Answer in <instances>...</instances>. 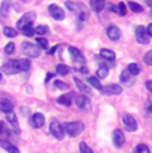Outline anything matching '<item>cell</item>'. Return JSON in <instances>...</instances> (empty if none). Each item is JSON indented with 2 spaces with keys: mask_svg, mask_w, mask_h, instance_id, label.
Listing matches in <instances>:
<instances>
[{
  "mask_svg": "<svg viewBox=\"0 0 152 153\" xmlns=\"http://www.w3.org/2000/svg\"><path fill=\"white\" fill-rule=\"evenodd\" d=\"M31 67V61L22 59V60H10L1 67V72L7 73V75H15L19 72H25Z\"/></svg>",
  "mask_w": 152,
  "mask_h": 153,
  "instance_id": "obj_1",
  "label": "cell"
},
{
  "mask_svg": "<svg viewBox=\"0 0 152 153\" xmlns=\"http://www.w3.org/2000/svg\"><path fill=\"white\" fill-rule=\"evenodd\" d=\"M64 132H66L68 136L71 137H76L84 131V125L81 121H72V123H66L63 125Z\"/></svg>",
  "mask_w": 152,
  "mask_h": 153,
  "instance_id": "obj_2",
  "label": "cell"
},
{
  "mask_svg": "<svg viewBox=\"0 0 152 153\" xmlns=\"http://www.w3.org/2000/svg\"><path fill=\"white\" fill-rule=\"evenodd\" d=\"M22 52L28 57L34 59V57H39L40 53H42V48L37 47L36 44H32L28 42H24L22 44Z\"/></svg>",
  "mask_w": 152,
  "mask_h": 153,
  "instance_id": "obj_3",
  "label": "cell"
},
{
  "mask_svg": "<svg viewBox=\"0 0 152 153\" xmlns=\"http://www.w3.org/2000/svg\"><path fill=\"white\" fill-rule=\"evenodd\" d=\"M49 132H51L52 136L57 140H63L64 136H66L63 125H61L57 120H52L51 121V124H49Z\"/></svg>",
  "mask_w": 152,
  "mask_h": 153,
  "instance_id": "obj_4",
  "label": "cell"
},
{
  "mask_svg": "<svg viewBox=\"0 0 152 153\" xmlns=\"http://www.w3.org/2000/svg\"><path fill=\"white\" fill-rule=\"evenodd\" d=\"M35 19H36V13H35L34 11H31V12L24 13L22 17H20L19 22L16 23V28L22 31V28H24L25 25H30V24H32V23L35 22Z\"/></svg>",
  "mask_w": 152,
  "mask_h": 153,
  "instance_id": "obj_5",
  "label": "cell"
},
{
  "mask_svg": "<svg viewBox=\"0 0 152 153\" xmlns=\"http://www.w3.org/2000/svg\"><path fill=\"white\" fill-rule=\"evenodd\" d=\"M135 36H136V40L139 44H143V45H145V44L150 43V35H148L147 32V28L143 27V25H139V27H136V31H135Z\"/></svg>",
  "mask_w": 152,
  "mask_h": 153,
  "instance_id": "obj_6",
  "label": "cell"
},
{
  "mask_svg": "<svg viewBox=\"0 0 152 153\" xmlns=\"http://www.w3.org/2000/svg\"><path fill=\"white\" fill-rule=\"evenodd\" d=\"M123 124H124L125 129H127L128 132H135L137 131V121L135 117H132L131 114L125 113L124 116H123Z\"/></svg>",
  "mask_w": 152,
  "mask_h": 153,
  "instance_id": "obj_7",
  "label": "cell"
},
{
  "mask_svg": "<svg viewBox=\"0 0 152 153\" xmlns=\"http://www.w3.org/2000/svg\"><path fill=\"white\" fill-rule=\"evenodd\" d=\"M48 12H49V15H51L55 20H64V17H66L64 11L61 10L57 4H51V5H49V7H48Z\"/></svg>",
  "mask_w": 152,
  "mask_h": 153,
  "instance_id": "obj_8",
  "label": "cell"
},
{
  "mask_svg": "<svg viewBox=\"0 0 152 153\" xmlns=\"http://www.w3.org/2000/svg\"><path fill=\"white\" fill-rule=\"evenodd\" d=\"M30 124L34 128H42L45 124V117L43 113H34L30 117Z\"/></svg>",
  "mask_w": 152,
  "mask_h": 153,
  "instance_id": "obj_9",
  "label": "cell"
},
{
  "mask_svg": "<svg viewBox=\"0 0 152 153\" xmlns=\"http://www.w3.org/2000/svg\"><path fill=\"white\" fill-rule=\"evenodd\" d=\"M112 141H113V145L118 146V148L124 145L125 137H124V133H123L120 129H115V131L112 132Z\"/></svg>",
  "mask_w": 152,
  "mask_h": 153,
  "instance_id": "obj_10",
  "label": "cell"
},
{
  "mask_svg": "<svg viewBox=\"0 0 152 153\" xmlns=\"http://www.w3.org/2000/svg\"><path fill=\"white\" fill-rule=\"evenodd\" d=\"M121 92H123L121 87L118 84H108L106 87H103V89H101L103 95H120Z\"/></svg>",
  "mask_w": 152,
  "mask_h": 153,
  "instance_id": "obj_11",
  "label": "cell"
},
{
  "mask_svg": "<svg viewBox=\"0 0 152 153\" xmlns=\"http://www.w3.org/2000/svg\"><path fill=\"white\" fill-rule=\"evenodd\" d=\"M107 36L110 37L112 42H118L121 36V31L118 25H110L107 28Z\"/></svg>",
  "mask_w": 152,
  "mask_h": 153,
  "instance_id": "obj_12",
  "label": "cell"
},
{
  "mask_svg": "<svg viewBox=\"0 0 152 153\" xmlns=\"http://www.w3.org/2000/svg\"><path fill=\"white\" fill-rule=\"evenodd\" d=\"M68 52H69V55H71V59L75 61V63H79V64L86 63V59H84V56L81 55V52L79 51L77 48H75V47H69Z\"/></svg>",
  "mask_w": 152,
  "mask_h": 153,
  "instance_id": "obj_13",
  "label": "cell"
},
{
  "mask_svg": "<svg viewBox=\"0 0 152 153\" xmlns=\"http://www.w3.org/2000/svg\"><path fill=\"white\" fill-rule=\"evenodd\" d=\"M76 105H77L80 109L87 111L89 108V105H91V101H89V99L87 97V96H77V97H76Z\"/></svg>",
  "mask_w": 152,
  "mask_h": 153,
  "instance_id": "obj_14",
  "label": "cell"
},
{
  "mask_svg": "<svg viewBox=\"0 0 152 153\" xmlns=\"http://www.w3.org/2000/svg\"><path fill=\"white\" fill-rule=\"evenodd\" d=\"M89 5L95 12H101L106 7V0H89Z\"/></svg>",
  "mask_w": 152,
  "mask_h": 153,
  "instance_id": "obj_15",
  "label": "cell"
},
{
  "mask_svg": "<svg viewBox=\"0 0 152 153\" xmlns=\"http://www.w3.org/2000/svg\"><path fill=\"white\" fill-rule=\"evenodd\" d=\"M13 109V104L10 100H0V112L1 113H10Z\"/></svg>",
  "mask_w": 152,
  "mask_h": 153,
  "instance_id": "obj_16",
  "label": "cell"
},
{
  "mask_svg": "<svg viewBox=\"0 0 152 153\" xmlns=\"http://www.w3.org/2000/svg\"><path fill=\"white\" fill-rule=\"evenodd\" d=\"M72 97H74V93L69 92V93H64V95H61L59 99H57V102L61 105H66V107H69L72 102Z\"/></svg>",
  "mask_w": 152,
  "mask_h": 153,
  "instance_id": "obj_17",
  "label": "cell"
},
{
  "mask_svg": "<svg viewBox=\"0 0 152 153\" xmlns=\"http://www.w3.org/2000/svg\"><path fill=\"white\" fill-rule=\"evenodd\" d=\"M11 10V0H3L1 5H0V16L7 17Z\"/></svg>",
  "mask_w": 152,
  "mask_h": 153,
  "instance_id": "obj_18",
  "label": "cell"
},
{
  "mask_svg": "<svg viewBox=\"0 0 152 153\" xmlns=\"http://www.w3.org/2000/svg\"><path fill=\"white\" fill-rule=\"evenodd\" d=\"M120 81L124 85H128V87H130V85H132L133 84V81H132V75H131L130 72H128L127 69L125 71H123V72L120 73Z\"/></svg>",
  "mask_w": 152,
  "mask_h": 153,
  "instance_id": "obj_19",
  "label": "cell"
},
{
  "mask_svg": "<svg viewBox=\"0 0 152 153\" xmlns=\"http://www.w3.org/2000/svg\"><path fill=\"white\" fill-rule=\"evenodd\" d=\"M100 56L104 59V60H108V61H113L115 60V52L111 51V49H107V48H103L100 49Z\"/></svg>",
  "mask_w": 152,
  "mask_h": 153,
  "instance_id": "obj_20",
  "label": "cell"
},
{
  "mask_svg": "<svg viewBox=\"0 0 152 153\" xmlns=\"http://www.w3.org/2000/svg\"><path fill=\"white\" fill-rule=\"evenodd\" d=\"M7 121L11 124L13 129H15L16 132H19V125H17V119H16V114L13 113V112H10V113H7Z\"/></svg>",
  "mask_w": 152,
  "mask_h": 153,
  "instance_id": "obj_21",
  "label": "cell"
},
{
  "mask_svg": "<svg viewBox=\"0 0 152 153\" xmlns=\"http://www.w3.org/2000/svg\"><path fill=\"white\" fill-rule=\"evenodd\" d=\"M74 81H75L76 87H77V88H79V91H81V92H84V93H89V92H91V89H89V85L84 84V83H83V81H81V80H80V79L75 77V79H74Z\"/></svg>",
  "mask_w": 152,
  "mask_h": 153,
  "instance_id": "obj_22",
  "label": "cell"
},
{
  "mask_svg": "<svg viewBox=\"0 0 152 153\" xmlns=\"http://www.w3.org/2000/svg\"><path fill=\"white\" fill-rule=\"evenodd\" d=\"M87 81H88V84H89V85H92L93 88H96L98 91H100V92H101V89H103V85H101L100 80H99L98 77H89Z\"/></svg>",
  "mask_w": 152,
  "mask_h": 153,
  "instance_id": "obj_23",
  "label": "cell"
},
{
  "mask_svg": "<svg viewBox=\"0 0 152 153\" xmlns=\"http://www.w3.org/2000/svg\"><path fill=\"white\" fill-rule=\"evenodd\" d=\"M127 71H128V72H130L132 76H137V75L140 73V68H139V65H137L136 63H131V64H128Z\"/></svg>",
  "mask_w": 152,
  "mask_h": 153,
  "instance_id": "obj_24",
  "label": "cell"
},
{
  "mask_svg": "<svg viewBox=\"0 0 152 153\" xmlns=\"http://www.w3.org/2000/svg\"><path fill=\"white\" fill-rule=\"evenodd\" d=\"M69 71H71V68H69L68 65H66V64H59V65L56 67V72L59 73V75H61V76L68 75Z\"/></svg>",
  "mask_w": 152,
  "mask_h": 153,
  "instance_id": "obj_25",
  "label": "cell"
},
{
  "mask_svg": "<svg viewBox=\"0 0 152 153\" xmlns=\"http://www.w3.org/2000/svg\"><path fill=\"white\" fill-rule=\"evenodd\" d=\"M96 75H98V79H106L108 76V68L106 65H100L99 67V69L96 71Z\"/></svg>",
  "mask_w": 152,
  "mask_h": 153,
  "instance_id": "obj_26",
  "label": "cell"
},
{
  "mask_svg": "<svg viewBox=\"0 0 152 153\" xmlns=\"http://www.w3.org/2000/svg\"><path fill=\"white\" fill-rule=\"evenodd\" d=\"M1 137H10V129H8L7 124H4L3 121H0V139Z\"/></svg>",
  "mask_w": 152,
  "mask_h": 153,
  "instance_id": "obj_27",
  "label": "cell"
},
{
  "mask_svg": "<svg viewBox=\"0 0 152 153\" xmlns=\"http://www.w3.org/2000/svg\"><path fill=\"white\" fill-rule=\"evenodd\" d=\"M3 33H4V36H7V37H15V36H17V31L15 28H11V27H4V29H3Z\"/></svg>",
  "mask_w": 152,
  "mask_h": 153,
  "instance_id": "obj_28",
  "label": "cell"
},
{
  "mask_svg": "<svg viewBox=\"0 0 152 153\" xmlns=\"http://www.w3.org/2000/svg\"><path fill=\"white\" fill-rule=\"evenodd\" d=\"M128 7H130V10L132 11V12H136V13L143 12V7L140 4H137V3H135V1H130L128 3Z\"/></svg>",
  "mask_w": 152,
  "mask_h": 153,
  "instance_id": "obj_29",
  "label": "cell"
},
{
  "mask_svg": "<svg viewBox=\"0 0 152 153\" xmlns=\"http://www.w3.org/2000/svg\"><path fill=\"white\" fill-rule=\"evenodd\" d=\"M49 32V29L47 25H37V27H35V33L40 35V37L43 36V35H47Z\"/></svg>",
  "mask_w": 152,
  "mask_h": 153,
  "instance_id": "obj_30",
  "label": "cell"
},
{
  "mask_svg": "<svg viewBox=\"0 0 152 153\" xmlns=\"http://www.w3.org/2000/svg\"><path fill=\"white\" fill-rule=\"evenodd\" d=\"M22 32L25 35V36L31 37V36H34V35H35V28L32 27V24H30V25H25L24 28H22Z\"/></svg>",
  "mask_w": 152,
  "mask_h": 153,
  "instance_id": "obj_31",
  "label": "cell"
},
{
  "mask_svg": "<svg viewBox=\"0 0 152 153\" xmlns=\"http://www.w3.org/2000/svg\"><path fill=\"white\" fill-rule=\"evenodd\" d=\"M135 153H151V152H150V148L145 144H139L135 148Z\"/></svg>",
  "mask_w": 152,
  "mask_h": 153,
  "instance_id": "obj_32",
  "label": "cell"
},
{
  "mask_svg": "<svg viewBox=\"0 0 152 153\" xmlns=\"http://www.w3.org/2000/svg\"><path fill=\"white\" fill-rule=\"evenodd\" d=\"M79 149H80V153H93V151L89 148L88 145H87L86 143H80V145H79Z\"/></svg>",
  "mask_w": 152,
  "mask_h": 153,
  "instance_id": "obj_33",
  "label": "cell"
},
{
  "mask_svg": "<svg viewBox=\"0 0 152 153\" xmlns=\"http://www.w3.org/2000/svg\"><path fill=\"white\" fill-rule=\"evenodd\" d=\"M36 43L40 45V48H43V49L48 48V42H47V39H44V37H37Z\"/></svg>",
  "mask_w": 152,
  "mask_h": 153,
  "instance_id": "obj_34",
  "label": "cell"
},
{
  "mask_svg": "<svg viewBox=\"0 0 152 153\" xmlns=\"http://www.w3.org/2000/svg\"><path fill=\"white\" fill-rule=\"evenodd\" d=\"M4 52L7 55H12L13 52H15V44H13V43H8L7 45H5V48H4Z\"/></svg>",
  "mask_w": 152,
  "mask_h": 153,
  "instance_id": "obj_35",
  "label": "cell"
},
{
  "mask_svg": "<svg viewBox=\"0 0 152 153\" xmlns=\"http://www.w3.org/2000/svg\"><path fill=\"white\" fill-rule=\"evenodd\" d=\"M79 5H80V4H77V3H74V1H66V7L68 8L69 11H77Z\"/></svg>",
  "mask_w": 152,
  "mask_h": 153,
  "instance_id": "obj_36",
  "label": "cell"
},
{
  "mask_svg": "<svg viewBox=\"0 0 152 153\" xmlns=\"http://www.w3.org/2000/svg\"><path fill=\"white\" fill-rule=\"evenodd\" d=\"M143 60H144V63L147 64V65H152V51H148L147 53L144 55Z\"/></svg>",
  "mask_w": 152,
  "mask_h": 153,
  "instance_id": "obj_37",
  "label": "cell"
},
{
  "mask_svg": "<svg viewBox=\"0 0 152 153\" xmlns=\"http://www.w3.org/2000/svg\"><path fill=\"white\" fill-rule=\"evenodd\" d=\"M55 87L59 88V89H68V85L63 83L61 80H55Z\"/></svg>",
  "mask_w": 152,
  "mask_h": 153,
  "instance_id": "obj_38",
  "label": "cell"
},
{
  "mask_svg": "<svg viewBox=\"0 0 152 153\" xmlns=\"http://www.w3.org/2000/svg\"><path fill=\"white\" fill-rule=\"evenodd\" d=\"M118 12L120 13V15H125V13H127V8H125V4H124V3H119V5H118Z\"/></svg>",
  "mask_w": 152,
  "mask_h": 153,
  "instance_id": "obj_39",
  "label": "cell"
},
{
  "mask_svg": "<svg viewBox=\"0 0 152 153\" xmlns=\"http://www.w3.org/2000/svg\"><path fill=\"white\" fill-rule=\"evenodd\" d=\"M20 113H22L23 116H27L28 113H31V109L28 107H22L20 108Z\"/></svg>",
  "mask_w": 152,
  "mask_h": 153,
  "instance_id": "obj_40",
  "label": "cell"
},
{
  "mask_svg": "<svg viewBox=\"0 0 152 153\" xmlns=\"http://www.w3.org/2000/svg\"><path fill=\"white\" fill-rule=\"evenodd\" d=\"M145 88L152 93V80H148L147 83H145Z\"/></svg>",
  "mask_w": 152,
  "mask_h": 153,
  "instance_id": "obj_41",
  "label": "cell"
},
{
  "mask_svg": "<svg viewBox=\"0 0 152 153\" xmlns=\"http://www.w3.org/2000/svg\"><path fill=\"white\" fill-rule=\"evenodd\" d=\"M147 32H148V35H150V36H152V23L147 27Z\"/></svg>",
  "mask_w": 152,
  "mask_h": 153,
  "instance_id": "obj_42",
  "label": "cell"
},
{
  "mask_svg": "<svg viewBox=\"0 0 152 153\" xmlns=\"http://www.w3.org/2000/svg\"><path fill=\"white\" fill-rule=\"evenodd\" d=\"M52 77H54V75H52V73H48V75H47V77H45V83H48Z\"/></svg>",
  "mask_w": 152,
  "mask_h": 153,
  "instance_id": "obj_43",
  "label": "cell"
},
{
  "mask_svg": "<svg viewBox=\"0 0 152 153\" xmlns=\"http://www.w3.org/2000/svg\"><path fill=\"white\" fill-rule=\"evenodd\" d=\"M57 48H59V47H57V45H55V47H54V48H52V49H51V51H49V52H48V53H49V55H54V53H55V52H56V49H57Z\"/></svg>",
  "mask_w": 152,
  "mask_h": 153,
  "instance_id": "obj_44",
  "label": "cell"
},
{
  "mask_svg": "<svg viewBox=\"0 0 152 153\" xmlns=\"http://www.w3.org/2000/svg\"><path fill=\"white\" fill-rule=\"evenodd\" d=\"M80 72H81V73H87V72H88V69H87L86 67H81V68H80Z\"/></svg>",
  "mask_w": 152,
  "mask_h": 153,
  "instance_id": "obj_45",
  "label": "cell"
},
{
  "mask_svg": "<svg viewBox=\"0 0 152 153\" xmlns=\"http://www.w3.org/2000/svg\"><path fill=\"white\" fill-rule=\"evenodd\" d=\"M145 3H147V5L152 10V0H145Z\"/></svg>",
  "mask_w": 152,
  "mask_h": 153,
  "instance_id": "obj_46",
  "label": "cell"
},
{
  "mask_svg": "<svg viewBox=\"0 0 152 153\" xmlns=\"http://www.w3.org/2000/svg\"><path fill=\"white\" fill-rule=\"evenodd\" d=\"M1 79H3V75H1V73H0V81H1Z\"/></svg>",
  "mask_w": 152,
  "mask_h": 153,
  "instance_id": "obj_47",
  "label": "cell"
},
{
  "mask_svg": "<svg viewBox=\"0 0 152 153\" xmlns=\"http://www.w3.org/2000/svg\"><path fill=\"white\" fill-rule=\"evenodd\" d=\"M23 1H28V0H23Z\"/></svg>",
  "mask_w": 152,
  "mask_h": 153,
  "instance_id": "obj_48",
  "label": "cell"
}]
</instances>
